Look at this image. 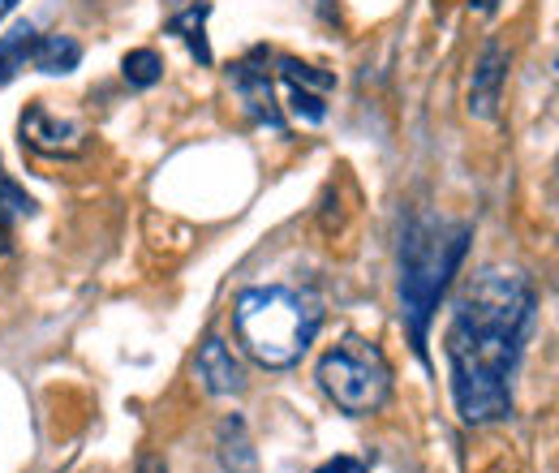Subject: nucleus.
Instances as JSON below:
<instances>
[{
  "mask_svg": "<svg viewBox=\"0 0 559 473\" xmlns=\"http://www.w3.org/2000/svg\"><path fill=\"white\" fill-rule=\"evenodd\" d=\"M534 288L521 271L483 268L469 275L448 323L452 401L469 426H490L512 413V375L534 328Z\"/></svg>",
  "mask_w": 559,
  "mask_h": 473,
  "instance_id": "f257e3e1",
  "label": "nucleus"
},
{
  "mask_svg": "<svg viewBox=\"0 0 559 473\" xmlns=\"http://www.w3.org/2000/svg\"><path fill=\"white\" fill-rule=\"evenodd\" d=\"M233 328L246 344V353L267 366V370H288L306 357L323 328V310L310 293L288 288V284H254L237 297L233 306Z\"/></svg>",
  "mask_w": 559,
  "mask_h": 473,
  "instance_id": "f03ea898",
  "label": "nucleus"
},
{
  "mask_svg": "<svg viewBox=\"0 0 559 473\" xmlns=\"http://www.w3.org/2000/svg\"><path fill=\"white\" fill-rule=\"evenodd\" d=\"M469 246V228L465 224H435L421 220L405 233L401 241V315L414 340V353L426 362V332L430 319L439 310V297L448 293V280L456 275L461 259Z\"/></svg>",
  "mask_w": 559,
  "mask_h": 473,
  "instance_id": "7ed1b4c3",
  "label": "nucleus"
},
{
  "mask_svg": "<svg viewBox=\"0 0 559 473\" xmlns=\"http://www.w3.org/2000/svg\"><path fill=\"white\" fill-rule=\"evenodd\" d=\"M319 388L328 392V401L345 409L353 417H366L374 409L388 405L392 397V366L383 357L379 344L361 336H345L332 344L319 362Z\"/></svg>",
  "mask_w": 559,
  "mask_h": 473,
  "instance_id": "20e7f679",
  "label": "nucleus"
},
{
  "mask_svg": "<svg viewBox=\"0 0 559 473\" xmlns=\"http://www.w3.org/2000/svg\"><path fill=\"white\" fill-rule=\"evenodd\" d=\"M233 91L241 95V104H246V113L259 121V126H267V130H276L284 134V117H280L276 108V91H272V73L259 66V57H250V61H241V66H233Z\"/></svg>",
  "mask_w": 559,
  "mask_h": 473,
  "instance_id": "39448f33",
  "label": "nucleus"
},
{
  "mask_svg": "<svg viewBox=\"0 0 559 473\" xmlns=\"http://www.w3.org/2000/svg\"><path fill=\"white\" fill-rule=\"evenodd\" d=\"M503 82H508V48L490 39L474 66V82H469V117L490 121L499 113V99H503Z\"/></svg>",
  "mask_w": 559,
  "mask_h": 473,
  "instance_id": "423d86ee",
  "label": "nucleus"
},
{
  "mask_svg": "<svg viewBox=\"0 0 559 473\" xmlns=\"http://www.w3.org/2000/svg\"><path fill=\"white\" fill-rule=\"evenodd\" d=\"M22 142L39 155H78L82 151V130L73 121H52L44 104H31L22 113Z\"/></svg>",
  "mask_w": 559,
  "mask_h": 473,
  "instance_id": "0eeeda50",
  "label": "nucleus"
},
{
  "mask_svg": "<svg viewBox=\"0 0 559 473\" xmlns=\"http://www.w3.org/2000/svg\"><path fill=\"white\" fill-rule=\"evenodd\" d=\"M194 366H199V379L207 383V392H215V397H237V392H246V370H241V362L233 357V348L219 336L203 340Z\"/></svg>",
  "mask_w": 559,
  "mask_h": 473,
  "instance_id": "6e6552de",
  "label": "nucleus"
},
{
  "mask_svg": "<svg viewBox=\"0 0 559 473\" xmlns=\"http://www.w3.org/2000/svg\"><path fill=\"white\" fill-rule=\"evenodd\" d=\"M35 44H39V31H35L31 22H17L9 35H0V86H9V82L26 69Z\"/></svg>",
  "mask_w": 559,
  "mask_h": 473,
  "instance_id": "1a4fd4ad",
  "label": "nucleus"
},
{
  "mask_svg": "<svg viewBox=\"0 0 559 473\" xmlns=\"http://www.w3.org/2000/svg\"><path fill=\"white\" fill-rule=\"evenodd\" d=\"M31 61H35V69H44V73H73L78 61H82V48H78V39H70V35H39Z\"/></svg>",
  "mask_w": 559,
  "mask_h": 473,
  "instance_id": "9d476101",
  "label": "nucleus"
},
{
  "mask_svg": "<svg viewBox=\"0 0 559 473\" xmlns=\"http://www.w3.org/2000/svg\"><path fill=\"white\" fill-rule=\"evenodd\" d=\"M207 13H211V4L203 0V4H190L186 13H177V17L168 22V35H181V39L190 44V52H194L203 66H211V48H207V35H203Z\"/></svg>",
  "mask_w": 559,
  "mask_h": 473,
  "instance_id": "9b49d317",
  "label": "nucleus"
},
{
  "mask_svg": "<svg viewBox=\"0 0 559 473\" xmlns=\"http://www.w3.org/2000/svg\"><path fill=\"white\" fill-rule=\"evenodd\" d=\"M35 203L4 177V168H0V255H9V246H13V224L22 220V215H31Z\"/></svg>",
  "mask_w": 559,
  "mask_h": 473,
  "instance_id": "f8f14e48",
  "label": "nucleus"
},
{
  "mask_svg": "<svg viewBox=\"0 0 559 473\" xmlns=\"http://www.w3.org/2000/svg\"><path fill=\"white\" fill-rule=\"evenodd\" d=\"M121 73H126L130 86L146 91V86H155V82L164 78V61H159V52H151V48H134V52H126Z\"/></svg>",
  "mask_w": 559,
  "mask_h": 473,
  "instance_id": "ddd939ff",
  "label": "nucleus"
},
{
  "mask_svg": "<svg viewBox=\"0 0 559 473\" xmlns=\"http://www.w3.org/2000/svg\"><path fill=\"white\" fill-rule=\"evenodd\" d=\"M280 78H284L288 86H297V91H314V95H328V91L336 86L332 73H323V69H314V66H301V61H293V57L280 61Z\"/></svg>",
  "mask_w": 559,
  "mask_h": 473,
  "instance_id": "4468645a",
  "label": "nucleus"
},
{
  "mask_svg": "<svg viewBox=\"0 0 559 473\" xmlns=\"http://www.w3.org/2000/svg\"><path fill=\"white\" fill-rule=\"evenodd\" d=\"M288 91H293V113H297L301 121H323V117H328L323 95H314V91H297V86H288Z\"/></svg>",
  "mask_w": 559,
  "mask_h": 473,
  "instance_id": "2eb2a0df",
  "label": "nucleus"
},
{
  "mask_svg": "<svg viewBox=\"0 0 559 473\" xmlns=\"http://www.w3.org/2000/svg\"><path fill=\"white\" fill-rule=\"evenodd\" d=\"M314 473H366V465L357 457H332L328 465H319Z\"/></svg>",
  "mask_w": 559,
  "mask_h": 473,
  "instance_id": "dca6fc26",
  "label": "nucleus"
},
{
  "mask_svg": "<svg viewBox=\"0 0 559 473\" xmlns=\"http://www.w3.org/2000/svg\"><path fill=\"white\" fill-rule=\"evenodd\" d=\"M139 473H168V470H164V461H155V457H142Z\"/></svg>",
  "mask_w": 559,
  "mask_h": 473,
  "instance_id": "f3484780",
  "label": "nucleus"
},
{
  "mask_svg": "<svg viewBox=\"0 0 559 473\" xmlns=\"http://www.w3.org/2000/svg\"><path fill=\"white\" fill-rule=\"evenodd\" d=\"M495 4H499V0H469V9H474V13H490Z\"/></svg>",
  "mask_w": 559,
  "mask_h": 473,
  "instance_id": "a211bd4d",
  "label": "nucleus"
},
{
  "mask_svg": "<svg viewBox=\"0 0 559 473\" xmlns=\"http://www.w3.org/2000/svg\"><path fill=\"white\" fill-rule=\"evenodd\" d=\"M13 4H17V0H0V17H4V13L13 9Z\"/></svg>",
  "mask_w": 559,
  "mask_h": 473,
  "instance_id": "6ab92c4d",
  "label": "nucleus"
}]
</instances>
